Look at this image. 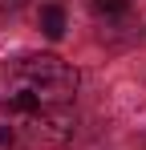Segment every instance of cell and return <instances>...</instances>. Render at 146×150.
<instances>
[{
  "label": "cell",
  "instance_id": "1",
  "mask_svg": "<svg viewBox=\"0 0 146 150\" xmlns=\"http://www.w3.org/2000/svg\"><path fill=\"white\" fill-rule=\"evenodd\" d=\"M16 89H28L45 105H65L77 93V69L65 65L61 57H24L16 65Z\"/></svg>",
  "mask_w": 146,
  "mask_h": 150
},
{
  "label": "cell",
  "instance_id": "2",
  "mask_svg": "<svg viewBox=\"0 0 146 150\" xmlns=\"http://www.w3.org/2000/svg\"><path fill=\"white\" fill-rule=\"evenodd\" d=\"M28 134L45 146H61L73 138V114L65 105H41L37 114H28Z\"/></svg>",
  "mask_w": 146,
  "mask_h": 150
},
{
  "label": "cell",
  "instance_id": "3",
  "mask_svg": "<svg viewBox=\"0 0 146 150\" xmlns=\"http://www.w3.org/2000/svg\"><path fill=\"white\" fill-rule=\"evenodd\" d=\"M41 33L49 41H61L65 37V8L61 4H45L41 8Z\"/></svg>",
  "mask_w": 146,
  "mask_h": 150
},
{
  "label": "cell",
  "instance_id": "4",
  "mask_svg": "<svg viewBox=\"0 0 146 150\" xmlns=\"http://www.w3.org/2000/svg\"><path fill=\"white\" fill-rule=\"evenodd\" d=\"M45 101L37 98V93H28V89H12L8 98H4V114H37Z\"/></svg>",
  "mask_w": 146,
  "mask_h": 150
},
{
  "label": "cell",
  "instance_id": "5",
  "mask_svg": "<svg viewBox=\"0 0 146 150\" xmlns=\"http://www.w3.org/2000/svg\"><path fill=\"white\" fill-rule=\"evenodd\" d=\"M130 8V0H94V12L97 16H122Z\"/></svg>",
  "mask_w": 146,
  "mask_h": 150
},
{
  "label": "cell",
  "instance_id": "6",
  "mask_svg": "<svg viewBox=\"0 0 146 150\" xmlns=\"http://www.w3.org/2000/svg\"><path fill=\"white\" fill-rule=\"evenodd\" d=\"M28 0H0V12H21Z\"/></svg>",
  "mask_w": 146,
  "mask_h": 150
}]
</instances>
